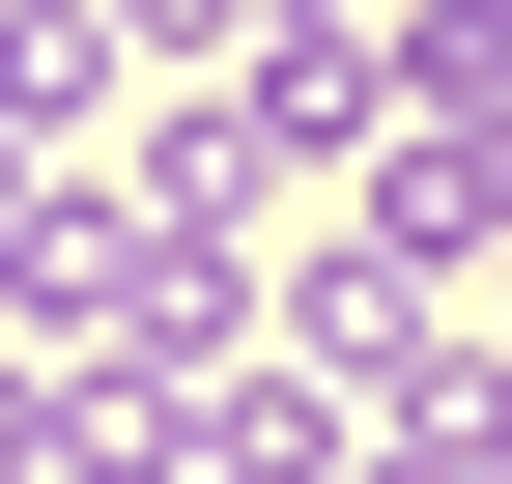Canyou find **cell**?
Segmentation results:
<instances>
[{"instance_id":"3957f363","label":"cell","mask_w":512,"mask_h":484,"mask_svg":"<svg viewBox=\"0 0 512 484\" xmlns=\"http://www.w3.org/2000/svg\"><path fill=\"white\" fill-rule=\"evenodd\" d=\"M256 29H370V0H256Z\"/></svg>"},{"instance_id":"5b68a950","label":"cell","mask_w":512,"mask_h":484,"mask_svg":"<svg viewBox=\"0 0 512 484\" xmlns=\"http://www.w3.org/2000/svg\"><path fill=\"white\" fill-rule=\"evenodd\" d=\"M484 342H512V314H484Z\"/></svg>"},{"instance_id":"6da1fadb","label":"cell","mask_w":512,"mask_h":484,"mask_svg":"<svg viewBox=\"0 0 512 484\" xmlns=\"http://www.w3.org/2000/svg\"><path fill=\"white\" fill-rule=\"evenodd\" d=\"M114 86H143V29H114V0H0V143H29V171L86 143Z\"/></svg>"},{"instance_id":"277c9868","label":"cell","mask_w":512,"mask_h":484,"mask_svg":"<svg viewBox=\"0 0 512 484\" xmlns=\"http://www.w3.org/2000/svg\"><path fill=\"white\" fill-rule=\"evenodd\" d=\"M0 228H29V143H0Z\"/></svg>"},{"instance_id":"7a4b0ae2","label":"cell","mask_w":512,"mask_h":484,"mask_svg":"<svg viewBox=\"0 0 512 484\" xmlns=\"http://www.w3.org/2000/svg\"><path fill=\"white\" fill-rule=\"evenodd\" d=\"M370 86L399 114H512V0H370Z\"/></svg>"}]
</instances>
